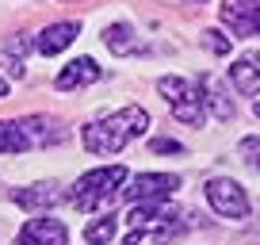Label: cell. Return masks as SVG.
Instances as JSON below:
<instances>
[{
  "label": "cell",
  "mask_w": 260,
  "mask_h": 245,
  "mask_svg": "<svg viewBox=\"0 0 260 245\" xmlns=\"http://www.w3.org/2000/svg\"><path fill=\"white\" fill-rule=\"evenodd\" d=\"M23 50H27V39H8V54H19V57H23Z\"/></svg>",
  "instance_id": "obj_19"
},
{
  "label": "cell",
  "mask_w": 260,
  "mask_h": 245,
  "mask_svg": "<svg viewBox=\"0 0 260 245\" xmlns=\"http://www.w3.org/2000/svg\"><path fill=\"white\" fill-rule=\"evenodd\" d=\"M149 149H153V154H184V146H180L176 138H153Z\"/></svg>",
  "instance_id": "obj_18"
},
{
  "label": "cell",
  "mask_w": 260,
  "mask_h": 245,
  "mask_svg": "<svg viewBox=\"0 0 260 245\" xmlns=\"http://www.w3.org/2000/svg\"><path fill=\"white\" fill-rule=\"evenodd\" d=\"M126 184V169L122 165H104V169H92L69 188V203L77 211H100L104 203H111L119 196V188Z\"/></svg>",
  "instance_id": "obj_2"
},
{
  "label": "cell",
  "mask_w": 260,
  "mask_h": 245,
  "mask_svg": "<svg viewBox=\"0 0 260 245\" xmlns=\"http://www.w3.org/2000/svg\"><path fill=\"white\" fill-rule=\"evenodd\" d=\"M157 92L172 104V115H176L180 122L203 127V107L207 104H203V92L195 88L191 81H184V77H161V81H157Z\"/></svg>",
  "instance_id": "obj_3"
},
{
  "label": "cell",
  "mask_w": 260,
  "mask_h": 245,
  "mask_svg": "<svg viewBox=\"0 0 260 245\" xmlns=\"http://www.w3.org/2000/svg\"><path fill=\"white\" fill-rule=\"evenodd\" d=\"M23 149H31V146H27V134L19 127V119L16 122L0 119V154H23Z\"/></svg>",
  "instance_id": "obj_15"
},
{
  "label": "cell",
  "mask_w": 260,
  "mask_h": 245,
  "mask_svg": "<svg viewBox=\"0 0 260 245\" xmlns=\"http://www.w3.org/2000/svg\"><path fill=\"white\" fill-rule=\"evenodd\" d=\"M77 31H81V23H73V19H69V23H50L42 35H35V50L46 54V57H54L77 39Z\"/></svg>",
  "instance_id": "obj_9"
},
{
  "label": "cell",
  "mask_w": 260,
  "mask_h": 245,
  "mask_svg": "<svg viewBox=\"0 0 260 245\" xmlns=\"http://www.w3.org/2000/svg\"><path fill=\"white\" fill-rule=\"evenodd\" d=\"M19 245H69V230L61 219H31L16 234Z\"/></svg>",
  "instance_id": "obj_7"
},
{
  "label": "cell",
  "mask_w": 260,
  "mask_h": 245,
  "mask_svg": "<svg viewBox=\"0 0 260 245\" xmlns=\"http://www.w3.org/2000/svg\"><path fill=\"white\" fill-rule=\"evenodd\" d=\"M203 46L211 50V54H218V57H226L230 54V35H222V31H203Z\"/></svg>",
  "instance_id": "obj_17"
},
{
  "label": "cell",
  "mask_w": 260,
  "mask_h": 245,
  "mask_svg": "<svg viewBox=\"0 0 260 245\" xmlns=\"http://www.w3.org/2000/svg\"><path fill=\"white\" fill-rule=\"evenodd\" d=\"M146 127H149V115L142 111V107L130 104V107H122V111L100 119V122H88V127L81 131V142H84V149H88V154L111 157V154H119L126 142L142 138V134H146Z\"/></svg>",
  "instance_id": "obj_1"
},
{
  "label": "cell",
  "mask_w": 260,
  "mask_h": 245,
  "mask_svg": "<svg viewBox=\"0 0 260 245\" xmlns=\"http://www.w3.org/2000/svg\"><path fill=\"white\" fill-rule=\"evenodd\" d=\"M230 81L237 84V92H245V96H256V92H260V57H256V54L237 57L234 69H230Z\"/></svg>",
  "instance_id": "obj_12"
},
{
  "label": "cell",
  "mask_w": 260,
  "mask_h": 245,
  "mask_svg": "<svg viewBox=\"0 0 260 245\" xmlns=\"http://www.w3.org/2000/svg\"><path fill=\"white\" fill-rule=\"evenodd\" d=\"M195 4H203V0H195Z\"/></svg>",
  "instance_id": "obj_23"
},
{
  "label": "cell",
  "mask_w": 260,
  "mask_h": 245,
  "mask_svg": "<svg viewBox=\"0 0 260 245\" xmlns=\"http://www.w3.org/2000/svg\"><path fill=\"white\" fill-rule=\"evenodd\" d=\"M256 115H260V104H256Z\"/></svg>",
  "instance_id": "obj_22"
},
{
  "label": "cell",
  "mask_w": 260,
  "mask_h": 245,
  "mask_svg": "<svg viewBox=\"0 0 260 245\" xmlns=\"http://www.w3.org/2000/svg\"><path fill=\"white\" fill-rule=\"evenodd\" d=\"M176 188L180 176H172V172H142L130 180V188H122V196L130 203H157V199H169Z\"/></svg>",
  "instance_id": "obj_5"
},
{
  "label": "cell",
  "mask_w": 260,
  "mask_h": 245,
  "mask_svg": "<svg viewBox=\"0 0 260 245\" xmlns=\"http://www.w3.org/2000/svg\"><path fill=\"white\" fill-rule=\"evenodd\" d=\"M104 42L111 54H146V46H142L138 39H134V31H130L126 23H111L104 31Z\"/></svg>",
  "instance_id": "obj_14"
},
{
  "label": "cell",
  "mask_w": 260,
  "mask_h": 245,
  "mask_svg": "<svg viewBox=\"0 0 260 245\" xmlns=\"http://www.w3.org/2000/svg\"><path fill=\"white\" fill-rule=\"evenodd\" d=\"M222 23L234 35H260V0H222Z\"/></svg>",
  "instance_id": "obj_6"
},
{
  "label": "cell",
  "mask_w": 260,
  "mask_h": 245,
  "mask_svg": "<svg viewBox=\"0 0 260 245\" xmlns=\"http://www.w3.org/2000/svg\"><path fill=\"white\" fill-rule=\"evenodd\" d=\"M115 226H119L115 215H100V219H92L88 226H84V241L88 245H107L115 237Z\"/></svg>",
  "instance_id": "obj_16"
},
{
  "label": "cell",
  "mask_w": 260,
  "mask_h": 245,
  "mask_svg": "<svg viewBox=\"0 0 260 245\" xmlns=\"http://www.w3.org/2000/svg\"><path fill=\"white\" fill-rule=\"evenodd\" d=\"M249 161H252V165H256V169H260V157H249Z\"/></svg>",
  "instance_id": "obj_21"
},
{
  "label": "cell",
  "mask_w": 260,
  "mask_h": 245,
  "mask_svg": "<svg viewBox=\"0 0 260 245\" xmlns=\"http://www.w3.org/2000/svg\"><path fill=\"white\" fill-rule=\"evenodd\" d=\"M19 127H23V134H27V146H57V142L69 138V131H65L57 119H50V115L19 119Z\"/></svg>",
  "instance_id": "obj_8"
},
{
  "label": "cell",
  "mask_w": 260,
  "mask_h": 245,
  "mask_svg": "<svg viewBox=\"0 0 260 245\" xmlns=\"http://www.w3.org/2000/svg\"><path fill=\"white\" fill-rule=\"evenodd\" d=\"M203 104L211 107L222 122L234 119V100L226 96V84H222L218 77H203Z\"/></svg>",
  "instance_id": "obj_13"
},
{
  "label": "cell",
  "mask_w": 260,
  "mask_h": 245,
  "mask_svg": "<svg viewBox=\"0 0 260 245\" xmlns=\"http://www.w3.org/2000/svg\"><path fill=\"white\" fill-rule=\"evenodd\" d=\"M92 81H100V66L92 62V57H77V62H69V66L57 73V88L61 92H73V88H81V84H92Z\"/></svg>",
  "instance_id": "obj_10"
},
{
  "label": "cell",
  "mask_w": 260,
  "mask_h": 245,
  "mask_svg": "<svg viewBox=\"0 0 260 245\" xmlns=\"http://www.w3.org/2000/svg\"><path fill=\"white\" fill-rule=\"evenodd\" d=\"M8 96V81H4V77H0V100Z\"/></svg>",
  "instance_id": "obj_20"
},
{
  "label": "cell",
  "mask_w": 260,
  "mask_h": 245,
  "mask_svg": "<svg viewBox=\"0 0 260 245\" xmlns=\"http://www.w3.org/2000/svg\"><path fill=\"white\" fill-rule=\"evenodd\" d=\"M207 199H211V207L222 219H249V196H245V188L230 176L207 180Z\"/></svg>",
  "instance_id": "obj_4"
},
{
  "label": "cell",
  "mask_w": 260,
  "mask_h": 245,
  "mask_svg": "<svg viewBox=\"0 0 260 245\" xmlns=\"http://www.w3.org/2000/svg\"><path fill=\"white\" fill-rule=\"evenodd\" d=\"M12 199H16L23 211H46V207H54L57 199H61V188L46 180V184H31V188L12 192Z\"/></svg>",
  "instance_id": "obj_11"
}]
</instances>
